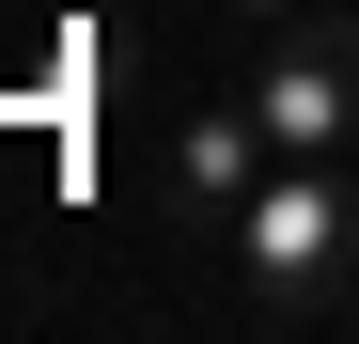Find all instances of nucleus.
Here are the masks:
<instances>
[{"mask_svg": "<svg viewBox=\"0 0 359 344\" xmlns=\"http://www.w3.org/2000/svg\"><path fill=\"white\" fill-rule=\"evenodd\" d=\"M234 298H250L266 329H328L359 298V172L344 157H281L250 204H234Z\"/></svg>", "mask_w": 359, "mask_h": 344, "instance_id": "1", "label": "nucleus"}, {"mask_svg": "<svg viewBox=\"0 0 359 344\" xmlns=\"http://www.w3.org/2000/svg\"><path fill=\"white\" fill-rule=\"evenodd\" d=\"M234 94L266 110L281 157H359V16H281Z\"/></svg>", "mask_w": 359, "mask_h": 344, "instance_id": "2", "label": "nucleus"}, {"mask_svg": "<svg viewBox=\"0 0 359 344\" xmlns=\"http://www.w3.org/2000/svg\"><path fill=\"white\" fill-rule=\"evenodd\" d=\"M281 172V141H266V110L250 94H219V110H172V141H156V204H172V235H234V204H250Z\"/></svg>", "mask_w": 359, "mask_h": 344, "instance_id": "3", "label": "nucleus"}]
</instances>
